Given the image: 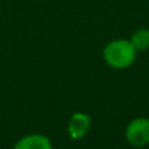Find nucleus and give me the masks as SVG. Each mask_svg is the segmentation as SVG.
<instances>
[{"instance_id":"nucleus-5","label":"nucleus","mask_w":149,"mask_h":149,"mask_svg":"<svg viewBox=\"0 0 149 149\" xmlns=\"http://www.w3.org/2000/svg\"><path fill=\"white\" fill-rule=\"evenodd\" d=\"M130 41H131L132 46L135 47L137 52L147 51V50H149V29H137L136 31H134Z\"/></svg>"},{"instance_id":"nucleus-2","label":"nucleus","mask_w":149,"mask_h":149,"mask_svg":"<svg viewBox=\"0 0 149 149\" xmlns=\"http://www.w3.org/2000/svg\"><path fill=\"white\" fill-rule=\"evenodd\" d=\"M124 137L127 143L135 148H144L149 145V118L137 116L127 124Z\"/></svg>"},{"instance_id":"nucleus-3","label":"nucleus","mask_w":149,"mask_h":149,"mask_svg":"<svg viewBox=\"0 0 149 149\" xmlns=\"http://www.w3.org/2000/svg\"><path fill=\"white\" fill-rule=\"evenodd\" d=\"M92 124V119L88 114L76 111L71 115L70 120L67 124V132L68 136L72 140H80L88 134Z\"/></svg>"},{"instance_id":"nucleus-6","label":"nucleus","mask_w":149,"mask_h":149,"mask_svg":"<svg viewBox=\"0 0 149 149\" xmlns=\"http://www.w3.org/2000/svg\"><path fill=\"white\" fill-rule=\"evenodd\" d=\"M148 148H149V145H148Z\"/></svg>"},{"instance_id":"nucleus-1","label":"nucleus","mask_w":149,"mask_h":149,"mask_svg":"<svg viewBox=\"0 0 149 149\" xmlns=\"http://www.w3.org/2000/svg\"><path fill=\"white\" fill-rule=\"evenodd\" d=\"M137 51L130 39H114L109 42L102 50V58L109 67L114 70L130 68L136 60Z\"/></svg>"},{"instance_id":"nucleus-4","label":"nucleus","mask_w":149,"mask_h":149,"mask_svg":"<svg viewBox=\"0 0 149 149\" xmlns=\"http://www.w3.org/2000/svg\"><path fill=\"white\" fill-rule=\"evenodd\" d=\"M13 149H54L51 140L42 134L25 135L18 139L13 145Z\"/></svg>"}]
</instances>
